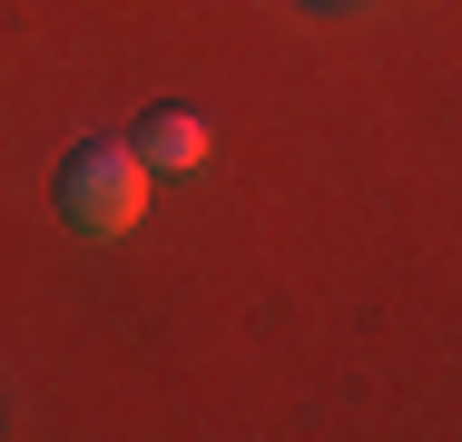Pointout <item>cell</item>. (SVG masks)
<instances>
[{"mask_svg":"<svg viewBox=\"0 0 462 442\" xmlns=\"http://www.w3.org/2000/svg\"><path fill=\"white\" fill-rule=\"evenodd\" d=\"M60 216H69L79 236H128V226L148 216V168H138V148H128V138L69 148V168H60Z\"/></svg>","mask_w":462,"mask_h":442,"instance_id":"1","label":"cell"},{"mask_svg":"<svg viewBox=\"0 0 462 442\" xmlns=\"http://www.w3.org/2000/svg\"><path fill=\"white\" fill-rule=\"evenodd\" d=\"M128 148H138V168H148V177H158V168L178 177V168H197V158H207V118H197V108H148Z\"/></svg>","mask_w":462,"mask_h":442,"instance_id":"2","label":"cell"}]
</instances>
